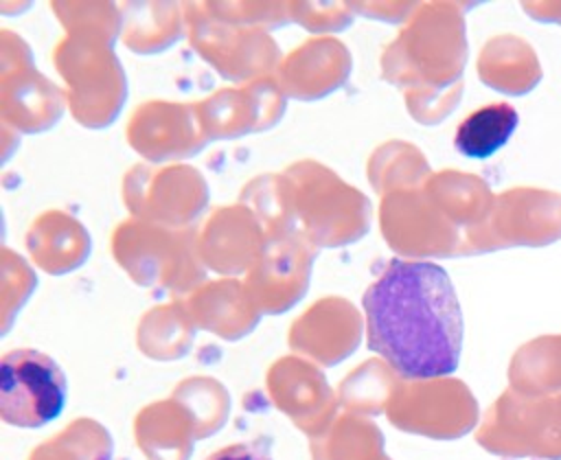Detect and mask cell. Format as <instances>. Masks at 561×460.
<instances>
[{"mask_svg":"<svg viewBox=\"0 0 561 460\" xmlns=\"http://www.w3.org/2000/svg\"><path fill=\"white\" fill-rule=\"evenodd\" d=\"M366 346L403 379L456 372L462 311L449 274L432 261L392 258L364 291Z\"/></svg>","mask_w":561,"mask_h":460,"instance_id":"cell-1","label":"cell"},{"mask_svg":"<svg viewBox=\"0 0 561 460\" xmlns=\"http://www.w3.org/2000/svg\"><path fill=\"white\" fill-rule=\"evenodd\" d=\"M68 396V381L59 364L35 348H15L0 364V416L22 429L53 423Z\"/></svg>","mask_w":561,"mask_h":460,"instance_id":"cell-2","label":"cell"},{"mask_svg":"<svg viewBox=\"0 0 561 460\" xmlns=\"http://www.w3.org/2000/svg\"><path fill=\"white\" fill-rule=\"evenodd\" d=\"M519 116L508 103H493L471 112L456 129V151L465 158L484 160L500 151L517 129Z\"/></svg>","mask_w":561,"mask_h":460,"instance_id":"cell-3","label":"cell"},{"mask_svg":"<svg viewBox=\"0 0 561 460\" xmlns=\"http://www.w3.org/2000/svg\"><path fill=\"white\" fill-rule=\"evenodd\" d=\"M206 460H272V453L263 440H252L221 447L213 451Z\"/></svg>","mask_w":561,"mask_h":460,"instance_id":"cell-4","label":"cell"}]
</instances>
